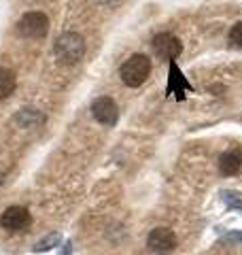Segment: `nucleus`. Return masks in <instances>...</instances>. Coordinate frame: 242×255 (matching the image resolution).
Instances as JSON below:
<instances>
[{
    "label": "nucleus",
    "mask_w": 242,
    "mask_h": 255,
    "mask_svg": "<svg viewBox=\"0 0 242 255\" xmlns=\"http://www.w3.org/2000/svg\"><path fill=\"white\" fill-rule=\"evenodd\" d=\"M221 243H234V245H242V232L240 230H236V232H228L223 238H221Z\"/></svg>",
    "instance_id": "2eb2a0df"
},
{
    "label": "nucleus",
    "mask_w": 242,
    "mask_h": 255,
    "mask_svg": "<svg viewBox=\"0 0 242 255\" xmlns=\"http://www.w3.org/2000/svg\"><path fill=\"white\" fill-rule=\"evenodd\" d=\"M4 181V172H2V168H0V183Z\"/></svg>",
    "instance_id": "f3484780"
},
{
    "label": "nucleus",
    "mask_w": 242,
    "mask_h": 255,
    "mask_svg": "<svg viewBox=\"0 0 242 255\" xmlns=\"http://www.w3.org/2000/svg\"><path fill=\"white\" fill-rule=\"evenodd\" d=\"M15 85H17V81H15V73L9 68H0V100L9 98V96L15 92Z\"/></svg>",
    "instance_id": "9b49d317"
},
{
    "label": "nucleus",
    "mask_w": 242,
    "mask_h": 255,
    "mask_svg": "<svg viewBox=\"0 0 242 255\" xmlns=\"http://www.w3.org/2000/svg\"><path fill=\"white\" fill-rule=\"evenodd\" d=\"M92 115L96 122H100L102 126H115L119 119V109L115 105V100L109 96H100L92 102Z\"/></svg>",
    "instance_id": "0eeeda50"
},
{
    "label": "nucleus",
    "mask_w": 242,
    "mask_h": 255,
    "mask_svg": "<svg viewBox=\"0 0 242 255\" xmlns=\"http://www.w3.org/2000/svg\"><path fill=\"white\" fill-rule=\"evenodd\" d=\"M58 255H72V243H70V241H66V243H64Z\"/></svg>",
    "instance_id": "dca6fc26"
},
{
    "label": "nucleus",
    "mask_w": 242,
    "mask_h": 255,
    "mask_svg": "<svg viewBox=\"0 0 242 255\" xmlns=\"http://www.w3.org/2000/svg\"><path fill=\"white\" fill-rule=\"evenodd\" d=\"M219 198H221V202L228 206V209L242 211V194L240 191H236V189H221Z\"/></svg>",
    "instance_id": "ddd939ff"
},
{
    "label": "nucleus",
    "mask_w": 242,
    "mask_h": 255,
    "mask_svg": "<svg viewBox=\"0 0 242 255\" xmlns=\"http://www.w3.org/2000/svg\"><path fill=\"white\" fill-rule=\"evenodd\" d=\"M53 51L62 64H77L85 55V41L77 32H64L55 41Z\"/></svg>",
    "instance_id": "f03ea898"
},
{
    "label": "nucleus",
    "mask_w": 242,
    "mask_h": 255,
    "mask_svg": "<svg viewBox=\"0 0 242 255\" xmlns=\"http://www.w3.org/2000/svg\"><path fill=\"white\" fill-rule=\"evenodd\" d=\"M13 124L19 128H26V130H32V128H40L45 124V115L38 109H21L13 117Z\"/></svg>",
    "instance_id": "9d476101"
},
{
    "label": "nucleus",
    "mask_w": 242,
    "mask_h": 255,
    "mask_svg": "<svg viewBox=\"0 0 242 255\" xmlns=\"http://www.w3.org/2000/svg\"><path fill=\"white\" fill-rule=\"evenodd\" d=\"M153 51H155L161 60L174 62L183 53V43L174 34H170V32H159V34L153 38Z\"/></svg>",
    "instance_id": "39448f33"
},
{
    "label": "nucleus",
    "mask_w": 242,
    "mask_h": 255,
    "mask_svg": "<svg viewBox=\"0 0 242 255\" xmlns=\"http://www.w3.org/2000/svg\"><path fill=\"white\" fill-rule=\"evenodd\" d=\"M242 168V151L240 149H228L219 157V170L225 177H234Z\"/></svg>",
    "instance_id": "1a4fd4ad"
},
{
    "label": "nucleus",
    "mask_w": 242,
    "mask_h": 255,
    "mask_svg": "<svg viewBox=\"0 0 242 255\" xmlns=\"http://www.w3.org/2000/svg\"><path fill=\"white\" fill-rule=\"evenodd\" d=\"M17 32L26 38H43L49 32V19L40 11L23 13L17 21Z\"/></svg>",
    "instance_id": "7ed1b4c3"
},
{
    "label": "nucleus",
    "mask_w": 242,
    "mask_h": 255,
    "mask_svg": "<svg viewBox=\"0 0 242 255\" xmlns=\"http://www.w3.org/2000/svg\"><path fill=\"white\" fill-rule=\"evenodd\" d=\"M176 234L170 228H155L149 232L147 238V247L155 253V255H168L176 249Z\"/></svg>",
    "instance_id": "20e7f679"
},
{
    "label": "nucleus",
    "mask_w": 242,
    "mask_h": 255,
    "mask_svg": "<svg viewBox=\"0 0 242 255\" xmlns=\"http://www.w3.org/2000/svg\"><path fill=\"white\" fill-rule=\"evenodd\" d=\"M185 92H193L191 83L185 79L183 70L176 66V62H170V73H168V85H166V94H174L176 100L185 98Z\"/></svg>",
    "instance_id": "6e6552de"
},
{
    "label": "nucleus",
    "mask_w": 242,
    "mask_h": 255,
    "mask_svg": "<svg viewBox=\"0 0 242 255\" xmlns=\"http://www.w3.org/2000/svg\"><path fill=\"white\" fill-rule=\"evenodd\" d=\"M32 223L30 211L23 209V206H9L2 215H0V226L6 232H21Z\"/></svg>",
    "instance_id": "423d86ee"
},
{
    "label": "nucleus",
    "mask_w": 242,
    "mask_h": 255,
    "mask_svg": "<svg viewBox=\"0 0 242 255\" xmlns=\"http://www.w3.org/2000/svg\"><path fill=\"white\" fill-rule=\"evenodd\" d=\"M60 243H62V234L60 232H51V234H47L45 238H40L38 243H34L32 251H34V253H47V251L55 249Z\"/></svg>",
    "instance_id": "f8f14e48"
},
{
    "label": "nucleus",
    "mask_w": 242,
    "mask_h": 255,
    "mask_svg": "<svg viewBox=\"0 0 242 255\" xmlns=\"http://www.w3.org/2000/svg\"><path fill=\"white\" fill-rule=\"evenodd\" d=\"M119 75H121V81L127 87H140L151 75V60L142 53H134L132 58H127L123 62Z\"/></svg>",
    "instance_id": "f257e3e1"
},
{
    "label": "nucleus",
    "mask_w": 242,
    "mask_h": 255,
    "mask_svg": "<svg viewBox=\"0 0 242 255\" xmlns=\"http://www.w3.org/2000/svg\"><path fill=\"white\" fill-rule=\"evenodd\" d=\"M230 41L236 45V47H242V21H236L230 30Z\"/></svg>",
    "instance_id": "4468645a"
}]
</instances>
